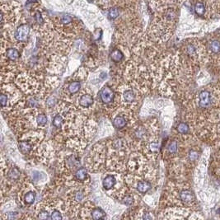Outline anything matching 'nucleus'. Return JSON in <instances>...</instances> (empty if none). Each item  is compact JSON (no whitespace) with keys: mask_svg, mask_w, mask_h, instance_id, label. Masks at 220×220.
I'll return each mask as SVG.
<instances>
[{"mask_svg":"<svg viewBox=\"0 0 220 220\" xmlns=\"http://www.w3.org/2000/svg\"><path fill=\"white\" fill-rule=\"evenodd\" d=\"M30 33V28L28 25L23 24L18 28L15 32V38L17 41L20 42H24L28 40V37Z\"/></svg>","mask_w":220,"mask_h":220,"instance_id":"nucleus-1","label":"nucleus"},{"mask_svg":"<svg viewBox=\"0 0 220 220\" xmlns=\"http://www.w3.org/2000/svg\"><path fill=\"white\" fill-rule=\"evenodd\" d=\"M100 98L103 103L109 104L114 101V98H115L114 92L112 91V89L110 87H104L100 92Z\"/></svg>","mask_w":220,"mask_h":220,"instance_id":"nucleus-2","label":"nucleus"},{"mask_svg":"<svg viewBox=\"0 0 220 220\" xmlns=\"http://www.w3.org/2000/svg\"><path fill=\"white\" fill-rule=\"evenodd\" d=\"M200 106L203 108H206L210 105L211 103V96L210 93L208 91H202L200 92Z\"/></svg>","mask_w":220,"mask_h":220,"instance_id":"nucleus-3","label":"nucleus"},{"mask_svg":"<svg viewBox=\"0 0 220 220\" xmlns=\"http://www.w3.org/2000/svg\"><path fill=\"white\" fill-rule=\"evenodd\" d=\"M78 103L82 108H88L93 104V98L90 94H83L80 97Z\"/></svg>","mask_w":220,"mask_h":220,"instance_id":"nucleus-4","label":"nucleus"},{"mask_svg":"<svg viewBox=\"0 0 220 220\" xmlns=\"http://www.w3.org/2000/svg\"><path fill=\"white\" fill-rule=\"evenodd\" d=\"M151 188H152V184L150 183L148 181H140V182H138L137 183V191L141 194H145Z\"/></svg>","mask_w":220,"mask_h":220,"instance_id":"nucleus-5","label":"nucleus"},{"mask_svg":"<svg viewBox=\"0 0 220 220\" xmlns=\"http://www.w3.org/2000/svg\"><path fill=\"white\" fill-rule=\"evenodd\" d=\"M116 183V180L113 175H108L105 177L102 182V185L106 190H111L115 186Z\"/></svg>","mask_w":220,"mask_h":220,"instance_id":"nucleus-6","label":"nucleus"},{"mask_svg":"<svg viewBox=\"0 0 220 220\" xmlns=\"http://www.w3.org/2000/svg\"><path fill=\"white\" fill-rule=\"evenodd\" d=\"M6 55H7L8 59H10L11 61H16L20 57V53L15 48H9L6 51Z\"/></svg>","mask_w":220,"mask_h":220,"instance_id":"nucleus-7","label":"nucleus"},{"mask_svg":"<svg viewBox=\"0 0 220 220\" xmlns=\"http://www.w3.org/2000/svg\"><path fill=\"white\" fill-rule=\"evenodd\" d=\"M180 199L183 202L189 204L193 201V195L192 192L188 190H184L180 193Z\"/></svg>","mask_w":220,"mask_h":220,"instance_id":"nucleus-8","label":"nucleus"},{"mask_svg":"<svg viewBox=\"0 0 220 220\" xmlns=\"http://www.w3.org/2000/svg\"><path fill=\"white\" fill-rule=\"evenodd\" d=\"M127 124L126 119L123 116H117L113 120V125L116 129H123Z\"/></svg>","mask_w":220,"mask_h":220,"instance_id":"nucleus-9","label":"nucleus"},{"mask_svg":"<svg viewBox=\"0 0 220 220\" xmlns=\"http://www.w3.org/2000/svg\"><path fill=\"white\" fill-rule=\"evenodd\" d=\"M80 88H81V82L79 81H73V82H71L68 85V92L72 94V95L78 92Z\"/></svg>","mask_w":220,"mask_h":220,"instance_id":"nucleus-10","label":"nucleus"},{"mask_svg":"<svg viewBox=\"0 0 220 220\" xmlns=\"http://www.w3.org/2000/svg\"><path fill=\"white\" fill-rule=\"evenodd\" d=\"M74 177L75 178H76L78 181H79V182H84V181H86L87 177H88V172H87L86 168H78V169L76 171V172H75Z\"/></svg>","mask_w":220,"mask_h":220,"instance_id":"nucleus-11","label":"nucleus"},{"mask_svg":"<svg viewBox=\"0 0 220 220\" xmlns=\"http://www.w3.org/2000/svg\"><path fill=\"white\" fill-rule=\"evenodd\" d=\"M91 216L93 219H102V218H105L106 213H105L104 211L102 210L101 208H95L91 212Z\"/></svg>","mask_w":220,"mask_h":220,"instance_id":"nucleus-12","label":"nucleus"},{"mask_svg":"<svg viewBox=\"0 0 220 220\" xmlns=\"http://www.w3.org/2000/svg\"><path fill=\"white\" fill-rule=\"evenodd\" d=\"M124 101L127 103H132L135 101V94L132 90H126L123 93Z\"/></svg>","mask_w":220,"mask_h":220,"instance_id":"nucleus-13","label":"nucleus"},{"mask_svg":"<svg viewBox=\"0 0 220 220\" xmlns=\"http://www.w3.org/2000/svg\"><path fill=\"white\" fill-rule=\"evenodd\" d=\"M19 148H20L21 152H22L23 154H27L28 152H31L32 147V144L28 142V141H21L19 143Z\"/></svg>","mask_w":220,"mask_h":220,"instance_id":"nucleus-14","label":"nucleus"},{"mask_svg":"<svg viewBox=\"0 0 220 220\" xmlns=\"http://www.w3.org/2000/svg\"><path fill=\"white\" fill-rule=\"evenodd\" d=\"M36 198H37V194L35 191H28L24 195V201L27 204H32L36 200Z\"/></svg>","mask_w":220,"mask_h":220,"instance_id":"nucleus-15","label":"nucleus"},{"mask_svg":"<svg viewBox=\"0 0 220 220\" xmlns=\"http://www.w3.org/2000/svg\"><path fill=\"white\" fill-rule=\"evenodd\" d=\"M111 58L114 62L118 63V62H120L122 60L123 58H124V55L120 50H114L111 54Z\"/></svg>","mask_w":220,"mask_h":220,"instance_id":"nucleus-16","label":"nucleus"},{"mask_svg":"<svg viewBox=\"0 0 220 220\" xmlns=\"http://www.w3.org/2000/svg\"><path fill=\"white\" fill-rule=\"evenodd\" d=\"M63 123H64V119H63L61 115H59V114L55 115L54 119H53L52 125H54L55 128H59H59L62 127Z\"/></svg>","mask_w":220,"mask_h":220,"instance_id":"nucleus-17","label":"nucleus"},{"mask_svg":"<svg viewBox=\"0 0 220 220\" xmlns=\"http://www.w3.org/2000/svg\"><path fill=\"white\" fill-rule=\"evenodd\" d=\"M195 12L199 16H203L205 12V7L204 3L201 2H196L195 4Z\"/></svg>","mask_w":220,"mask_h":220,"instance_id":"nucleus-18","label":"nucleus"},{"mask_svg":"<svg viewBox=\"0 0 220 220\" xmlns=\"http://www.w3.org/2000/svg\"><path fill=\"white\" fill-rule=\"evenodd\" d=\"M209 50L213 54H218L220 51V42L218 41H211L209 44Z\"/></svg>","mask_w":220,"mask_h":220,"instance_id":"nucleus-19","label":"nucleus"},{"mask_svg":"<svg viewBox=\"0 0 220 220\" xmlns=\"http://www.w3.org/2000/svg\"><path fill=\"white\" fill-rule=\"evenodd\" d=\"M177 131L179 132L180 134H186L187 133H189L190 128H189L188 125L186 123H180L179 125H177Z\"/></svg>","mask_w":220,"mask_h":220,"instance_id":"nucleus-20","label":"nucleus"},{"mask_svg":"<svg viewBox=\"0 0 220 220\" xmlns=\"http://www.w3.org/2000/svg\"><path fill=\"white\" fill-rule=\"evenodd\" d=\"M37 123L40 126H44L47 124V117L44 114H40L37 117Z\"/></svg>","mask_w":220,"mask_h":220,"instance_id":"nucleus-21","label":"nucleus"},{"mask_svg":"<svg viewBox=\"0 0 220 220\" xmlns=\"http://www.w3.org/2000/svg\"><path fill=\"white\" fill-rule=\"evenodd\" d=\"M20 176V172L18 171V169L16 168H12L8 173V177H10V179L12 180H17Z\"/></svg>","mask_w":220,"mask_h":220,"instance_id":"nucleus-22","label":"nucleus"},{"mask_svg":"<svg viewBox=\"0 0 220 220\" xmlns=\"http://www.w3.org/2000/svg\"><path fill=\"white\" fill-rule=\"evenodd\" d=\"M109 16L111 19H116L119 17V9L116 8H111L109 10Z\"/></svg>","mask_w":220,"mask_h":220,"instance_id":"nucleus-23","label":"nucleus"},{"mask_svg":"<svg viewBox=\"0 0 220 220\" xmlns=\"http://www.w3.org/2000/svg\"><path fill=\"white\" fill-rule=\"evenodd\" d=\"M50 218L51 219H62L63 216L59 210L55 209V210H53L52 213H50Z\"/></svg>","mask_w":220,"mask_h":220,"instance_id":"nucleus-24","label":"nucleus"},{"mask_svg":"<svg viewBox=\"0 0 220 220\" xmlns=\"http://www.w3.org/2000/svg\"><path fill=\"white\" fill-rule=\"evenodd\" d=\"M168 152L170 153H175L177 151V143L176 141H172L168 146Z\"/></svg>","mask_w":220,"mask_h":220,"instance_id":"nucleus-25","label":"nucleus"},{"mask_svg":"<svg viewBox=\"0 0 220 220\" xmlns=\"http://www.w3.org/2000/svg\"><path fill=\"white\" fill-rule=\"evenodd\" d=\"M0 103H1V107L3 108L7 106L8 104V96L4 93H2L0 96Z\"/></svg>","mask_w":220,"mask_h":220,"instance_id":"nucleus-26","label":"nucleus"},{"mask_svg":"<svg viewBox=\"0 0 220 220\" xmlns=\"http://www.w3.org/2000/svg\"><path fill=\"white\" fill-rule=\"evenodd\" d=\"M186 52H187V54H188L189 55L192 56V55H195V53H196V49H195V47L193 46V45H188L187 47H186Z\"/></svg>","mask_w":220,"mask_h":220,"instance_id":"nucleus-27","label":"nucleus"},{"mask_svg":"<svg viewBox=\"0 0 220 220\" xmlns=\"http://www.w3.org/2000/svg\"><path fill=\"white\" fill-rule=\"evenodd\" d=\"M72 20H73V18H72V17H70L69 15H64V16H62L61 19H60V21H61L62 23H64V24H68V23H70L71 22H72Z\"/></svg>","mask_w":220,"mask_h":220,"instance_id":"nucleus-28","label":"nucleus"},{"mask_svg":"<svg viewBox=\"0 0 220 220\" xmlns=\"http://www.w3.org/2000/svg\"><path fill=\"white\" fill-rule=\"evenodd\" d=\"M50 213H48V212L46 210H41L39 213V218L41 219H47V218H50Z\"/></svg>","mask_w":220,"mask_h":220,"instance_id":"nucleus-29","label":"nucleus"},{"mask_svg":"<svg viewBox=\"0 0 220 220\" xmlns=\"http://www.w3.org/2000/svg\"><path fill=\"white\" fill-rule=\"evenodd\" d=\"M189 158L191 161H195L198 158V152L195 150H191V152H189Z\"/></svg>","mask_w":220,"mask_h":220,"instance_id":"nucleus-30","label":"nucleus"},{"mask_svg":"<svg viewBox=\"0 0 220 220\" xmlns=\"http://www.w3.org/2000/svg\"><path fill=\"white\" fill-rule=\"evenodd\" d=\"M133 202H134V200H133V198H132L130 195L125 196V197L124 198V200H123V203L125 204H126V205H131V204H133Z\"/></svg>","mask_w":220,"mask_h":220,"instance_id":"nucleus-31","label":"nucleus"},{"mask_svg":"<svg viewBox=\"0 0 220 220\" xmlns=\"http://www.w3.org/2000/svg\"><path fill=\"white\" fill-rule=\"evenodd\" d=\"M74 199L77 201H81L83 199V194L82 191H76L74 194Z\"/></svg>","mask_w":220,"mask_h":220,"instance_id":"nucleus-32","label":"nucleus"},{"mask_svg":"<svg viewBox=\"0 0 220 220\" xmlns=\"http://www.w3.org/2000/svg\"><path fill=\"white\" fill-rule=\"evenodd\" d=\"M35 18H36V20H37V22L39 24H41V23L43 22V19L41 18V14L40 13V12H37V13H36Z\"/></svg>","mask_w":220,"mask_h":220,"instance_id":"nucleus-33","label":"nucleus"},{"mask_svg":"<svg viewBox=\"0 0 220 220\" xmlns=\"http://www.w3.org/2000/svg\"><path fill=\"white\" fill-rule=\"evenodd\" d=\"M17 215H18L17 213H9L8 216V219H15V218H17Z\"/></svg>","mask_w":220,"mask_h":220,"instance_id":"nucleus-34","label":"nucleus"},{"mask_svg":"<svg viewBox=\"0 0 220 220\" xmlns=\"http://www.w3.org/2000/svg\"><path fill=\"white\" fill-rule=\"evenodd\" d=\"M100 77H101V78H102V79H104L105 78H107V75L105 74V73H102V74H101V76H100Z\"/></svg>","mask_w":220,"mask_h":220,"instance_id":"nucleus-35","label":"nucleus"},{"mask_svg":"<svg viewBox=\"0 0 220 220\" xmlns=\"http://www.w3.org/2000/svg\"><path fill=\"white\" fill-rule=\"evenodd\" d=\"M218 213H220V209H218Z\"/></svg>","mask_w":220,"mask_h":220,"instance_id":"nucleus-36","label":"nucleus"}]
</instances>
